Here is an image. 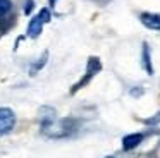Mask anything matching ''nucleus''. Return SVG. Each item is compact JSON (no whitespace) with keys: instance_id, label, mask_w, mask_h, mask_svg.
Returning <instances> with one entry per match:
<instances>
[{"instance_id":"3","label":"nucleus","mask_w":160,"mask_h":158,"mask_svg":"<svg viewBox=\"0 0 160 158\" xmlns=\"http://www.w3.org/2000/svg\"><path fill=\"white\" fill-rule=\"evenodd\" d=\"M16 126V113L9 106H0V137L12 132Z\"/></svg>"},{"instance_id":"5","label":"nucleus","mask_w":160,"mask_h":158,"mask_svg":"<svg viewBox=\"0 0 160 158\" xmlns=\"http://www.w3.org/2000/svg\"><path fill=\"white\" fill-rule=\"evenodd\" d=\"M139 21L145 27L152 31H160V14L153 12H141L139 14Z\"/></svg>"},{"instance_id":"12","label":"nucleus","mask_w":160,"mask_h":158,"mask_svg":"<svg viewBox=\"0 0 160 158\" xmlns=\"http://www.w3.org/2000/svg\"><path fill=\"white\" fill-rule=\"evenodd\" d=\"M105 158H115V156H105Z\"/></svg>"},{"instance_id":"11","label":"nucleus","mask_w":160,"mask_h":158,"mask_svg":"<svg viewBox=\"0 0 160 158\" xmlns=\"http://www.w3.org/2000/svg\"><path fill=\"white\" fill-rule=\"evenodd\" d=\"M50 2V7H55V3H57V0H48Z\"/></svg>"},{"instance_id":"2","label":"nucleus","mask_w":160,"mask_h":158,"mask_svg":"<svg viewBox=\"0 0 160 158\" xmlns=\"http://www.w3.org/2000/svg\"><path fill=\"white\" fill-rule=\"evenodd\" d=\"M100 71H102V62H100V58L90 57V58H88V62H86V71H84V76L76 82V84H74V88H71V95H76L79 89H83L86 84H90V81H91V79H93Z\"/></svg>"},{"instance_id":"10","label":"nucleus","mask_w":160,"mask_h":158,"mask_svg":"<svg viewBox=\"0 0 160 158\" xmlns=\"http://www.w3.org/2000/svg\"><path fill=\"white\" fill-rule=\"evenodd\" d=\"M131 95H143V89H132Z\"/></svg>"},{"instance_id":"6","label":"nucleus","mask_w":160,"mask_h":158,"mask_svg":"<svg viewBox=\"0 0 160 158\" xmlns=\"http://www.w3.org/2000/svg\"><path fill=\"white\" fill-rule=\"evenodd\" d=\"M141 62H143V69L146 71V74H148V76H153L152 53H150V47H148V43H143V48H141Z\"/></svg>"},{"instance_id":"4","label":"nucleus","mask_w":160,"mask_h":158,"mask_svg":"<svg viewBox=\"0 0 160 158\" xmlns=\"http://www.w3.org/2000/svg\"><path fill=\"white\" fill-rule=\"evenodd\" d=\"M146 137V134L143 132H132V134H128V136L122 137V150L124 151H131L134 148H138L139 144L143 143V139Z\"/></svg>"},{"instance_id":"8","label":"nucleus","mask_w":160,"mask_h":158,"mask_svg":"<svg viewBox=\"0 0 160 158\" xmlns=\"http://www.w3.org/2000/svg\"><path fill=\"white\" fill-rule=\"evenodd\" d=\"M11 10H12V2L11 0H0V19L9 17Z\"/></svg>"},{"instance_id":"1","label":"nucleus","mask_w":160,"mask_h":158,"mask_svg":"<svg viewBox=\"0 0 160 158\" xmlns=\"http://www.w3.org/2000/svg\"><path fill=\"white\" fill-rule=\"evenodd\" d=\"M50 19H52V12H50V9L43 7V9L40 10L35 17H31V21L28 22V31H26V36L31 38V40H36V38L42 34V31H43V24L50 22Z\"/></svg>"},{"instance_id":"7","label":"nucleus","mask_w":160,"mask_h":158,"mask_svg":"<svg viewBox=\"0 0 160 158\" xmlns=\"http://www.w3.org/2000/svg\"><path fill=\"white\" fill-rule=\"evenodd\" d=\"M47 58H48V52H45V53H43L42 57H40V60H38V62H35V64H33L31 67H29V74H31V76H35L36 72H38L40 69H42L43 65L47 64Z\"/></svg>"},{"instance_id":"9","label":"nucleus","mask_w":160,"mask_h":158,"mask_svg":"<svg viewBox=\"0 0 160 158\" xmlns=\"http://www.w3.org/2000/svg\"><path fill=\"white\" fill-rule=\"evenodd\" d=\"M35 9V0H26V5H24V14H31V10Z\"/></svg>"}]
</instances>
